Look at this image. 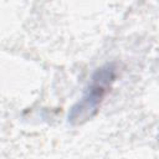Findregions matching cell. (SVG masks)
Wrapping results in <instances>:
<instances>
[{
	"instance_id": "1",
	"label": "cell",
	"mask_w": 159,
	"mask_h": 159,
	"mask_svg": "<svg viewBox=\"0 0 159 159\" xmlns=\"http://www.w3.org/2000/svg\"><path fill=\"white\" fill-rule=\"evenodd\" d=\"M114 78V68L112 66H107L101 68L94 77L92 78V83L83 96V98L72 108L71 114L68 116L71 122H82L91 117L99 106L102 98L107 93L111 83Z\"/></svg>"
}]
</instances>
